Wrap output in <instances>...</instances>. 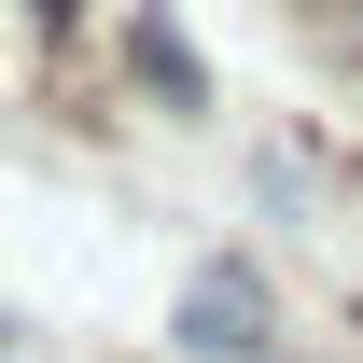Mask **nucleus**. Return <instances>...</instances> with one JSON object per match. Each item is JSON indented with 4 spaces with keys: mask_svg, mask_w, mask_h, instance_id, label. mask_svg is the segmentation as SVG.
Returning a JSON list of instances; mask_svg holds the SVG:
<instances>
[{
    "mask_svg": "<svg viewBox=\"0 0 363 363\" xmlns=\"http://www.w3.org/2000/svg\"><path fill=\"white\" fill-rule=\"evenodd\" d=\"M182 350L196 363H279V294L252 266H196L182 279Z\"/></svg>",
    "mask_w": 363,
    "mask_h": 363,
    "instance_id": "obj_1",
    "label": "nucleus"
},
{
    "mask_svg": "<svg viewBox=\"0 0 363 363\" xmlns=\"http://www.w3.org/2000/svg\"><path fill=\"white\" fill-rule=\"evenodd\" d=\"M126 70H140L154 98H168V112H196V98H210V84H196V56H182V28H168V14H126Z\"/></svg>",
    "mask_w": 363,
    "mask_h": 363,
    "instance_id": "obj_2",
    "label": "nucleus"
},
{
    "mask_svg": "<svg viewBox=\"0 0 363 363\" xmlns=\"http://www.w3.org/2000/svg\"><path fill=\"white\" fill-rule=\"evenodd\" d=\"M308 14H321V43H335V56L363 70V0H308Z\"/></svg>",
    "mask_w": 363,
    "mask_h": 363,
    "instance_id": "obj_3",
    "label": "nucleus"
}]
</instances>
